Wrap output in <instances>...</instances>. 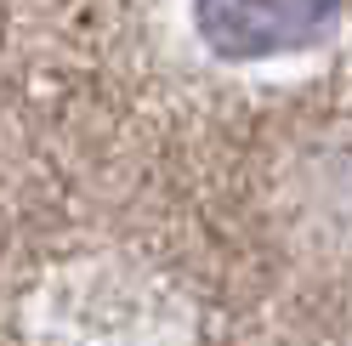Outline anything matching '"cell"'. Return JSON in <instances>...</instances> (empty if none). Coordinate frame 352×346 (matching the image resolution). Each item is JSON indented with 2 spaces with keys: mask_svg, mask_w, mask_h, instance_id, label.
Returning <instances> with one entry per match:
<instances>
[{
  "mask_svg": "<svg viewBox=\"0 0 352 346\" xmlns=\"http://www.w3.org/2000/svg\"><path fill=\"white\" fill-rule=\"evenodd\" d=\"M336 0H193L199 46L222 62L301 57L329 40Z\"/></svg>",
  "mask_w": 352,
  "mask_h": 346,
  "instance_id": "1",
  "label": "cell"
}]
</instances>
